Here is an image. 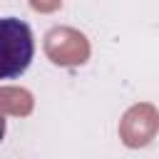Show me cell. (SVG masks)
I'll use <instances>...</instances> for the list:
<instances>
[{
  "mask_svg": "<svg viewBox=\"0 0 159 159\" xmlns=\"http://www.w3.org/2000/svg\"><path fill=\"white\" fill-rule=\"evenodd\" d=\"M35 57V35L32 27L15 17H0V82L22 77Z\"/></svg>",
  "mask_w": 159,
  "mask_h": 159,
  "instance_id": "obj_1",
  "label": "cell"
},
{
  "mask_svg": "<svg viewBox=\"0 0 159 159\" xmlns=\"http://www.w3.org/2000/svg\"><path fill=\"white\" fill-rule=\"evenodd\" d=\"M5 132H7V119H5L2 114H0V142L5 139Z\"/></svg>",
  "mask_w": 159,
  "mask_h": 159,
  "instance_id": "obj_2",
  "label": "cell"
}]
</instances>
